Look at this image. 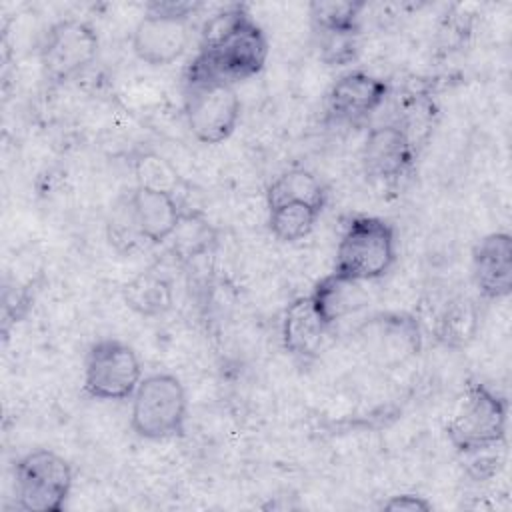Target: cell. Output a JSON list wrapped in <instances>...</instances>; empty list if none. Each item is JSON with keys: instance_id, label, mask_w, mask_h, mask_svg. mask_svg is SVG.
Masks as SVG:
<instances>
[{"instance_id": "30bf717a", "label": "cell", "mask_w": 512, "mask_h": 512, "mask_svg": "<svg viewBox=\"0 0 512 512\" xmlns=\"http://www.w3.org/2000/svg\"><path fill=\"white\" fill-rule=\"evenodd\" d=\"M370 362L396 368L422 350V326L410 312L388 310L366 318L354 332Z\"/></svg>"}, {"instance_id": "d6986e66", "label": "cell", "mask_w": 512, "mask_h": 512, "mask_svg": "<svg viewBox=\"0 0 512 512\" xmlns=\"http://www.w3.org/2000/svg\"><path fill=\"white\" fill-rule=\"evenodd\" d=\"M286 202H306L324 210L328 202V190L310 170L290 168L276 176L266 190V208Z\"/></svg>"}, {"instance_id": "7c38bea8", "label": "cell", "mask_w": 512, "mask_h": 512, "mask_svg": "<svg viewBox=\"0 0 512 512\" xmlns=\"http://www.w3.org/2000/svg\"><path fill=\"white\" fill-rule=\"evenodd\" d=\"M416 146L396 122L380 124L368 130L362 146V166L370 180L396 184L414 168Z\"/></svg>"}, {"instance_id": "5b68a950", "label": "cell", "mask_w": 512, "mask_h": 512, "mask_svg": "<svg viewBox=\"0 0 512 512\" xmlns=\"http://www.w3.org/2000/svg\"><path fill=\"white\" fill-rule=\"evenodd\" d=\"M202 8L194 0H154L132 30V52L148 66H168L190 46L192 16Z\"/></svg>"}, {"instance_id": "44dd1931", "label": "cell", "mask_w": 512, "mask_h": 512, "mask_svg": "<svg viewBox=\"0 0 512 512\" xmlns=\"http://www.w3.org/2000/svg\"><path fill=\"white\" fill-rule=\"evenodd\" d=\"M366 2L362 0H316L308 4V16L312 32H336L356 34L362 30V12Z\"/></svg>"}, {"instance_id": "4fadbf2b", "label": "cell", "mask_w": 512, "mask_h": 512, "mask_svg": "<svg viewBox=\"0 0 512 512\" xmlns=\"http://www.w3.org/2000/svg\"><path fill=\"white\" fill-rule=\"evenodd\" d=\"M472 284L486 302L512 294V236L504 230L482 236L472 248Z\"/></svg>"}, {"instance_id": "9c48e42d", "label": "cell", "mask_w": 512, "mask_h": 512, "mask_svg": "<svg viewBox=\"0 0 512 512\" xmlns=\"http://www.w3.org/2000/svg\"><path fill=\"white\" fill-rule=\"evenodd\" d=\"M96 28L78 18L54 22L40 44V68L50 84H66L86 72L98 56Z\"/></svg>"}, {"instance_id": "ffe728a7", "label": "cell", "mask_w": 512, "mask_h": 512, "mask_svg": "<svg viewBox=\"0 0 512 512\" xmlns=\"http://www.w3.org/2000/svg\"><path fill=\"white\" fill-rule=\"evenodd\" d=\"M172 242V254L180 264L206 256L216 246V230L200 210H184L180 226L176 228Z\"/></svg>"}, {"instance_id": "603a6c76", "label": "cell", "mask_w": 512, "mask_h": 512, "mask_svg": "<svg viewBox=\"0 0 512 512\" xmlns=\"http://www.w3.org/2000/svg\"><path fill=\"white\" fill-rule=\"evenodd\" d=\"M132 170L136 178V186L160 190L174 194L184 186V178L180 172L158 152L154 150H140L132 158Z\"/></svg>"}, {"instance_id": "e0dca14e", "label": "cell", "mask_w": 512, "mask_h": 512, "mask_svg": "<svg viewBox=\"0 0 512 512\" xmlns=\"http://www.w3.org/2000/svg\"><path fill=\"white\" fill-rule=\"evenodd\" d=\"M480 330V310L466 294L450 298L434 322V338L440 346L462 350L470 346Z\"/></svg>"}, {"instance_id": "52a82bcc", "label": "cell", "mask_w": 512, "mask_h": 512, "mask_svg": "<svg viewBox=\"0 0 512 512\" xmlns=\"http://www.w3.org/2000/svg\"><path fill=\"white\" fill-rule=\"evenodd\" d=\"M236 86L220 80H184V118L202 144H222L240 122Z\"/></svg>"}, {"instance_id": "cb8c5ba5", "label": "cell", "mask_w": 512, "mask_h": 512, "mask_svg": "<svg viewBox=\"0 0 512 512\" xmlns=\"http://www.w3.org/2000/svg\"><path fill=\"white\" fill-rule=\"evenodd\" d=\"M106 238L118 254H132L142 246L144 236L140 232L130 194L120 196L106 216Z\"/></svg>"}, {"instance_id": "8fae6325", "label": "cell", "mask_w": 512, "mask_h": 512, "mask_svg": "<svg viewBox=\"0 0 512 512\" xmlns=\"http://www.w3.org/2000/svg\"><path fill=\"white\" fill-rule=\"evenodd\" d=\"M390 84L366 70L342 74L326 94V120L332 124L360 126L388 98Z\"/></svg>"}, {"instance_id": "7402d4cb", "label": "cell", "mask_w": 512, "mask_h": 512, "mask_svg": "<svg viewBox=\"0 0 512 512\" xmlns=\"http://www.w3.org/2000/svg\"><path fill=\"white\" fill-rule=\"evenodd\" d=\"M322 210L306 202H286L268 208V230L284 244H294L312 234Z\"/></svg>"}, {"instance_id": "7a4b0ae2", "label": "cell", "mask_w": 512, "mask_h": 512, "mask_svg": "<svg viewBox=\"0 0 512 512\" xmlns=\"http://www.w3.org/2000/svg\"><path fill=\"white\" fill-rule=\"evenodd\" d=\"M398 258V236L392 222L372 214L352 216L338 240L332 272L350 282L384 278Z\"/></svg>"}, {"instance_id": "277c9868", "label": "cell", "mask_w": 512, "mask_h": 512, "mask_svg": "<svg viewBox=\"0 0 512 512\" xmlns=\"http://www.w3.org/2000/svg\"><path fill=\"white\" fill-rule=\"evenodd\" d=\"M188 424V394L170 372H154L140 380L130 398V428L150 442L182 438Z\"/></svg>"}, {"instance_id": "ba28073f", "label": "cell", "mask_w": 512, "mask_h": 512, "mask_svg": "<svg viewBox=\"0 0 512 512\" xmlns=\"http://www.w3.org/2000/svg\"><path fill=\"white\" fill-rule=\"evenodd\" d=\"M136 350L118 338L96 340L84 358V392L104 402L130 400L142 380Z\"/></svg>"}, {"instance_id": "5bb4252c", "label": "cell", "mask_w": 512, "mask_h": 512, "mask_svg": "<svg viewBox=\"0 0 512 512\" xmlns=\"http://www.w3.org/2000/svg\"><path fill=\"white\" fill-rule=\"evenodd\" d=\"M328 330L330 328L318 314L310 294L298 296L286 306L282 316V346L296 362L308 364L320 354Z\"/></svg>"}, {"instance_id": "2e32d148", "label": "cell", "mask_w": 512, "mask_h": 512, "mask_svg": "<svg viewBox=\"0 0 512 512\" xmlns=\"http://www.w3.org/2000/svg\"><path fill=\"white\" fill-rule=\"evenodd\" d=\"M122 300L142 318H160L174 306V286L162 270L146 268L122 286Z\"/></svg>"}, {"instance_id": "d4e9b609", "label": "cell", "mask_w": 512, "mask_h": 512, "mask_svg": "<svg viewBox=\"0 0 512 512\" xmlns=\"http://www.w3.org/2000/svg\"><path fill=\"white\" fill-rule=\"evenodd\" d=\"M318 48V58L328 66L352 64L358 56L356 34H336V32H312Z\"/></svg>"}, {"instance_id": "6da1fadb", "label": "cell", "mask_w": 512, "mask_h": 512, "mask_svg": "<svg viewBox=\"0 0 512 512\" xmlns=\"http://www.w3.org/2000/svg\"><path fill=\"white\" fill-rule=\"evenodd\" d=\"M268 54V36L248 6L226 4L206 20L184 80H220L236 86L258 76Z\"/></svg>"}, {"instance_id": "8992f818", "label": "cell", "mask_w": 512, "mask_h": 512, "mask_svg": "<svg viewBox=\"0 0 512 512\" xmlns=\"http://www.w3.org/2000/svg\"><path fill=\"white\" fill-rule=\"evenodd\" d=\"M72 486L70 462L50 448H34L14 466L16 508L24 512H62Z\"/></svg>"}, {"instance_id": "484cf974", "label": "cell", "mask_w": 512, "mask_h": 512, "mask_svg": "<svg viewBox=\"0 0 512 512\" xmlns=\"http://www.w3.org/2000/svg\"><path fill=\"white\" fill-rule=\"evenodd\" d=\"M380 508H382V510H392V512H398V510L430 512L434 506H432L430 500H426V498L420 496V494L402 492V494H394V496H390L388 500H384Z\"/></svg>"}, {"instance_id": "9a60e30c", "label": "cell", "mask_w": 512, "mask_h": 512, "mask_svg": "<svg viewBox=\"0 0 512 512\" xmlns=\"http://www.w3.org/2000/svg\"><path fill=\"white\" fill-rule=\"evenodd\" d=\"M130 200L146 242L164 244L174 236L184 216V208L178 204L174 194L134 186Z\"/></svg>"}, {"instance_id": "ac0fdd59", "label": "cell", "mask_w": 512, "mask_h": 512, "mask_svg": "<svg viewBox=\"0 0 512 512\" xmlns=\"http://www.w3.org/2000/svg\"><path fill=\"white\" fill-rule=\"evenodd\" d=\"M308 294L328 328H332L340 318L356 312L366 304L362 284L344 280L334 272L322 276Z\"/></svg>"}, {"instance_id": "3957f363", "label": "cell", "mask_w": 512, "mask_h": 512, "mask_svg": "<svg viewBox=\"0 0 512 512\" xmlns=\"http://www.w3.org/2000/svg\"><path fill=\"white\" fill-rule=\"evenodd\" d=\"M508 400L486 382L470 380L444 426L446 440L462 454H478L506 444Z\"/></svg>"}]
</instances>
